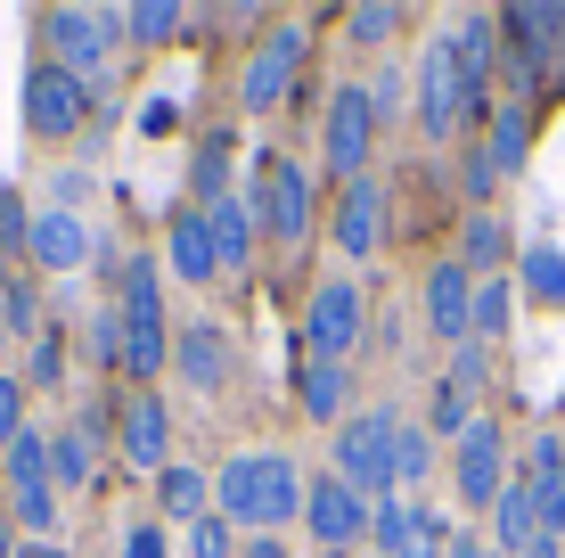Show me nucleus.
I'll return each mask as SVG.
<instances>
[{"instance_id": "obj_11", "label": "nucleus", "mask_w": 565, "mask_h": 558, "mask_svg": "<svg viewBox=\"0 0 565 558\" xmlns=\"http://www.w3.org/2000/svg\"><path fill=\"white\" fill-rule=\"evenodd\" d=\"M426 329L451 337V345H476V272L459 255L426 272Z\"/></svg>"}, {"instance_id": "obj_8", "label": "nucleus", "mask_w": 565, "mask_h": 558, "mask_svg": "<svg viewBox=\"0 0 565 558\" xmlns=\"http://www.w3.org/2000/svg\"><path fill=\"white\" fill-rule=\"evenodd\" d=\"M451 485L467 509H492L500 493H509V444H500L492 419H476V428L459 435V460H451Z\"/></svg>"}, {"instance_id": "obj_33", "label": "nucleus", "mask_w": 565, "mask_h": 558, "mask_svg": "<svg viewBox=\"0 0 565 558\" xmlns=\"http://www.w3.org/2000/svg\"><path fill=\"white\" fill-rule=\"evenodd\" d=\"M467 428H476V394L459 378H443L435 387V435H467Z\"/></svg>"}, {"instance_id": "obj_37", "label": "nucleus", "mask_w": 565, "mask_h": 558, "mask_svg": "<svg viewBox=\"0 0 565 558\" xmlns=\"http://www.w3.org/2000/svg\"><path fill=\"white\" fill-rule=\"evenodd\" d=\"M344 25H353V42H385V33L402 25V9H394V0H361V9L344 17Z\"/></svg>"}, {"instance_id": "obj_47", "label": "nucleus", "mask_w": 565, "mask_h": 558, "mask_svg": "<svg viewBox=\"0 0 565 558\" xmlns=\"http://www.w3.org/2000/svg\"><path fill=\"white\" fill-rule=\"evenodd\" d=\"M17 558H66V550H57V543H25V550H17Z\"/></svg>"}, {"instance_id": "obj_9", "label": "nucleus", "mask_w": 565, "mask_h": 558, "mask_svg": "<svg viewBox=\"0 0 565 558\" xmlns=\"http://www.w3.org/2000/svg\"><path fill=\"white\" fill-rule=\"evenodd\" d=\"M369 534H377L385 558H443V550H451V526H443L435 502H377Z\"/></svg>"}, {"instance_id": "obj_40", "label": "nucleus", "mask_w": 565, "mask_h": 558, "mask_svg": "<svg viewBox=\"0 0 565 558\" xmlns=\"http://www.w3.org/2000/svg\"><path fill=\"white\" fill-rule=\"evenodd\" d=\"M25 230H33V214L17 206V189H0V246H25Z\"/></svg>"}, {"instance_id": "obj_18", "label": "nucleus", "mask_w": 565, "mask_h": 558, "mask_svg": "<svg viewBox=\"0 0 565 558\" xmlns=\"http://www.w3.org/2000/svg\"><path fill=\"white\" fill-rule=\"evenodd\" d=\"M541 543H550V526H541V493H533V485H509V493L492 502V550L533 558Z\"/></svg>"}, {"instance_id": "obj_24", "label": "nucleus", "mask_w": 565, "mask_h": 558, "mask_svg": "<svg viewBox=\"0 0 565 558\" xmlns=\"http://www.w3.org/2000/svg\"><path fill=\"white\" fill-rule=\"evenodd\" d=\"M516 296H533V304H565V246L550 239H533L516 255Z\"/></svg>"}, {"instance_id": "obj_36", "label": "nucleus", "mask_w": 565, "mask_h": 558, "mask_svg": "<svg viewBox=\"0 0 565 558\" xmlns=\"http://www.w3.org/2000/svg\"><path fill=\"white\" fill-rule=\"evenodd\" d=\"M57 378H66V337L42 329V337H33V370H25V387H57Z\"/></svg>"}, {"instance_id": "obj_20", "label": "nucleus", "mask_w": 565, "mask_h": 558, "mask_svg": "<svg viewBox=\"0 0 565 558\" xmlns=\"http://www.w3.org/2000/svg\"><path fill=\"white\" fill-rule=\"evenodd\" d=\"M205 214V239H213V263H222V272H246V263H255V214H246V198H222V206H198Z\"/></svg>"}, {"instance_id": "obj_27", "label": "nucleus", "mask_w": 565, "mask_h": 558, "mask_svg": "<svg viewBox=\"0 0 565 558\" xmlns=\"http://www.w3.org/2000/svg\"><path fill=\"white\" fill-rule=\"evenodd\" d=\"M90 435L99 428H66V435H50V476H57V493H74L90 476Z\"/></svg>"}, {"instance_id": "obj_26", "label": "nucleus", "mask_w": 565, "mask_h": 558, "mask_svg": "<svg viewBox=\"0 0 565 558\" xmlns=\"http://www.w3.org/2000/svg\"><path fill=\"white\" fill-rule=\"evenodd\" d=\"M296 394H303L311 419H337V411H344V361H320V354H311L303 378H296Z\"/></svg>"}, {"instance_id": "obj_16", "label": "nucleus", "mask_w": 565, "mask_h": 558, "mask_svg": "<svg viewBox=\"0 0 565 558\" xmlns=\"http://www.w3.org/2000/svg\"><path fill=\"white\" fill-rule=\"evenodd\" d=\"M337 246H344L353 263H369V255L385 246V189L369 181V172H361V181H344V206H337Z\"/></svg>"}, {"instance_id": "obj_45", "label": "nucleus", "mask_w": 565, "mask_h": 558, "mask_svg": "<svg viewBox=\"0 0 565 558\" xmlns=\"http://www.w3.org/2000/svg\"><path fill=\"white\" fill-rule=\"evenodd\" d=\"M17 550H25V543H17V517L0 509V558H17Z\"/></svg>"}, {"instance_id": "obj_3", "label": "nucleus", "mask_w": 565, "mask_h": 558, "mask_svg": "<svg viewBox=\"0 0 565 558\" xmlns=\"http://www.w3.org/2000/svg\"><path fill=\"white\" fill-rule=\"evenodd\" d=\"M337 476L361 493V502H394V419L385 411H361L337 428Z\"/></svg>"}, {"instance_id": "obj_35", "label": "nucleus", "mask_w": 565, "mask_h": 558, "mask_svg": "<svg viewBox=\"0 0 565 558\" xmlns=\"http://www.w3.org/2000/svg\"><path fill=\"white\" fill-rule=\"evenodd\" d=\"M222 181H230V140H205V148H198V172H189V189H198L205 206H222Z\"/></svg>"}, {"instance_id": "obj_39", "label": "nucleus", "mask_w": 565, "mask_h": 558, "mask_svg": "<svg viewBox=\"0 0 565 558\" xmlns=\"http://www.w3.org/2000/svg\"><path fill=\"white\" fill-rule=\"evenodd\" d=\"M533 485H565V444H557V435L533 444Z\"/></svg>"}, {"instance_id": "obj_25", "label": "nucleus", "mask_w": 565, "mask_h": 558, "mask_svg": "<svg viewBox=\"0 0 565 558\" xmlns=\"http://www.w3.org/2000/svg\"><path fill=\"white\" fill-rule=\"evenodd\" d=\"M164 255H172V272H181V280H213V272H222V263H213V239H205V214H181V222H172Z\"/></svg>"}, {"instance_id": "obj_15", "label": "nucleus", "mask_w": 565, "mask_h": 558, "mask_svg": "<svg viewBox=\"0 0 565 558\" xmlns=\"http://www.w3.org/2000/svg\"><path fill=\"white\" fill-rule=\"evenodd\" d=\"M25 255L42 263V272H83L99 246H90V230L74 222L66 206H42V214H33V230H25Z\"/></svg>"}, {"instance_id": "obj_1", "label": "nucleus", "mask_w": 565, "mask_h": 558, "mask_svg": "<svg viewBox=\"0 0 565 558\" xmlns=\"http://www.w3.org/2000/svg\"><path fill=\"white\" fill-rule=\"evenodd\" d=\"M303 476H296V460L287 452H238L222 476H213V509L230 517V526H255V534H270V526H287V517L303 509Z\"/></svg>"}, {"instance_id": "obj_29", "label": "nucleus", "mask_w": 565, "mask_h": 558, "mask_svg": "<svg viewBox=\"0 0 565 558\" xmlns=\"http://www.w3.org/2000/svg\"><path fill=\"white\" fill-rule=\"evenodd\" d=\"M124 33L140 50H164L172 33H181V9H172V0H140V9H124Z\"/></svg>"}, {"instance_id": "obj_14", "label": "nucleus", "mask_w": 565, "mask_h": 558, "mask_svg": "<svg viewBox=\"0 0 565 558\" xmlns=\"http://www.w3.org/2000/svg\"><path fill=\"white\" fill-rule=\"evenodd\" d=\"M296 66H303V33L296 25H279V33H270V42L255 50V66H246V83H238V99L246 107H279L287 99V83H296Z\"/></svg>"}, {"instance_id": "obj_34", "label": "nucleus", "mask_w": 565, "mask_h": 558, "mask_svg": "<svg viewBox=\"0 0 565 558\" xmlns=\"http://www.w3.org/2000/svg\"><path fill=\"white\" fill-rule=\"evenodd\" d=\"M509 304H516V280H483V287H476V337H500V329H509Z\"/></svg>"}, {"instance_id": "obj_13", "label": "nucleus", "mask_w": 565, "mask_h": 558, "mask_svg": "<svg viewBox=\"0 0 565 558\" xmlns=\"http://www.w3.org/2000/svg\"><path fill=\"white\" fill-rule=\"evenodd\" d=\"M263 230L270 239H303L311 230V172L303 165H287V157L263 165Z\"/></svg>"}, {"instance_id": "obj_30", "label": "nucleus", "mask_w": 565, "mask_h": 558, "mask_svg": "<svg viewBox=\"0 0 565 558\" xmlns=\"http://www.w3.org/2000/svg\"><path fill=\"white\" fill-rule=\"evenodd\" d=\"M500 255H509V230H500V214H476V222H467V239H459V263H467V272H492Z\"/></svg>"}, {"instance_id": "obj_10", "label": "nucleus", "mask_w": 565, "mask_h": 558, "mask_svg": "<svg viewBox=\"0 0 565 558\" xmlns=\"http://www.w3.org/2000/svg\"><path fill=\"white\" fill-rule=\"evenodd\" d=\"M361 287H344V280H328L320 296H311V313H303V337H311V354L320 361H344L361 345Z\"/></svg>"}, {"instance_id": "obj_2", "label": "nucleus", "mask_w": 565, "mask_h": 558, "mask_svg": "<svg viewBox=\"0 0 565 558\" xmlns=\"http://www.w3.org/2000/svg\"><path fill=\"white\" fill-rule=\"evenodd\" d=\"M124 370L131 378H156L172 361V329H164V287H156V263L148 255H131L124 263Z\"/></svg>"}, {"instance_id": "obj_23", "label": "nucleus", "mask_w": 565, "mask_h": 558, "mask_svg": "<svg viewBox=\"0 0 565 558\" xmlns=\"http://www.w3.org/2000/svg\"><path fill=\"white\" fill-rule=\"evenodd\" d=\"M156 509L181 517V526L213 517V476H205V468H164V476H156Z\"/></svg>"}, {"instance_id": "obj_28", "label": "nucleus", "mask_w": 565, "mask_h": 558, "mask_svg": "<svg viewBox=\"0 0 565 558\" xmlns=\"http://www.w3.org/2000/svg\"><path fill=\"white\" fill-rule=\"evenodd\" d=\"M524 140H533V124H524V107H492V172H516L524 165Z\"/></svg>"}, {"instance_id": "obj_32", "label": "nucleus", "mask_w": 565, "mask_h": 558, "mask_svg": "<svg viewBox=\"0 0 565 558\" xmlns=\"http://www.w3.org/2000/svg\"><path fill=\"white\" fill-rule=\"evenodd\" d=\"M181 550H189V558H238V526L213 509V517H198V526H189V543H181Z\"/></svg>"}, {"instance_id": "obj_46", "label": "nucleus", "mask_w": 565, "mask_h": 558, "mask_svg": "<svg viewBox=\"0 0 565 558\" xmlns=\"http://www.w3.org/2000/svg\"><path fill=\"white\" fill-rule=\"evenodd\" d=\"M238 558H287V550H279V543H270V534H255V543H246Z\"/></svg>"}, {"instance_id": "obj_19", "label": "nucleus", "mask_w": 565, "mask_h": 558, "mask_svg": "<svg viewBox=\"0 0 565 558\" xmlns=\"http://www.w3.org/2000/svg\"><path fill=\"white\" fill-rule=\"evenodd\" d=\"M172 361H181V378H189L198 394H213V387L230 378V337L213 329V320H189V329L172 337Z\"/></svg>"}, {"instance_id": "obj_17", "label": "nucleus", "mask_w": 565, "mask_h": 558, "mask_svg": "<svg viewBox=\"0 0 565 558\" xmlns=\"http://www.w3.org/2000/svg\"><path fill=\"white\" fill-rule=\"evenodd\" d=\"M124 460H131V468H156V476L172 468V411L156 394H131V411H124Z\"/></svg>"}, {"instance_id": "obj_31", "label": "nucleus", "mask_w": 565, "mask_h": 558, "mask_svg": "<svg viewBox=\"0 0 565 558\" xmlns=\"http://www.w3.org/2000/svg\"><path fill=\"white\" fill-rule=\"evenodd\" d=\"M426 468H435V428H394V476L418 485Z\"/></svg>"}, {"instance_id": "obj_38", "label": "nucleus", "mask_w": 565, "mask_h": 558, "mask_svg": "<svg viewBox=\"0 0 565 558\" xmlns=\"http://www.w3.org/2000/svg\"><path fill=\"white\" fill-rule=\"evenodd\" d=\"M17 435H25V387H17V378H0V452H9Z\"/></svg>"}, {"instance_id": "obj_6", "label": "nucleus", "mask_w": 565, "mask_h": 558, "mask_svg": "<svg viewBox=\"0 0 565 558\" xmlns=\"http://www.w3.org/2000/svg\"><path fill=\"white\" fill-rule=\"evenodd\" d=\"M369 131H377V99H369V83H344L328 99V131H320V157H328L337 181H361L369 172Z\"/></svg>"}, {"instance_id": "obj_12", "label": "nucleus", "mask_w": 565, "mask_h": 558, "mask_svg": "<svg viewBox=\"0 0 565 558\" xmlns=\"http://www.w3.org/2000/svg\"><path fill=\"white\" fill-rule=\"evenodd\" d=\"M369 517H377V502H361L353 485H344V476H320V485L303 493V526L320 534L328 550H344V543H361L369 534Z\"/></svg>"}, {"instance_id": "obj_44", "label": "nucleus", "mask_w": 565, "mask_h": 558, "mask_svg": "<svg viewBox=\"0 0 565 558\" xmlns=\"http://www.w3.org/2000/svg\"><path fill=\"white\" fill-rule=\"evenodd\" d=\"M443 558H500L492 543H467V534H451V550H443Z\"/></svg>"}, {"instance_id": "obj_49", "label": "nucleus", "mask_w": 565, "mask_h": 558, "mask_svg": "<svg viewBox=\"0 0 565 558\" xmlns=\"http://www.w3.org/2000/svg\"><path fill=\"white\" fill-rule=\"evenodd\" d=\"M0 296H9V287H0ZM0 329H9V320H0Z\"/></svg>"}, {"instance_id": "obj_43", "label": "nucleus", "mask_w": 565, "mask_h": 558, "mask_svg": "<svg viewBox=\"0 0 565 558\" xmlns=\"http://www.w3.org/2000/svg\"><path fill=\"white\" fill-rule=\"evenodd\" d=\"M369 99H377V115H394V107H402V74H394V66H385V74H377V83H369Z\"/></svg>"}, {"instance_id": "obj_41", "label": "nucleus", "mask_w": 565, "mask_h": 558, "mask_svg": "<svg viewBox=\"0 0 565 558\" xmlns=\"http://www.w3.org/2000/svg\"><path fill=\"white\" fill-rule=\"evenodd\" d=\"M172 124H181V99H172V91H164V99H148V107H140V131H148V140H164Z\"/></svg>"}, {"instance_id": "obj_48", "label": "nucleus", "mask_w": 565, "mask_h": 558, "mask_svg": "<svg viewBox=\"0 0 565 558\" xmlns=\"http://www.w3.org/2000/svg\"><path fill=\"white\" fill-rule=\"evenodd\" d=\"M557 74H565V9H557Z\"/></svg>"}, {"instance_id": "obj_5", "label": "nucleus", "mask_w": 565, "mask_h": 558, "mask_svg": "<svg viewBox=\"0 0 565 558\" xmlns=\"http://www.w3.org/2000/svg\"><path fill=\"white\" fill-rule=\"evenodd\" d=\"M476 107H483V99L467 91L459 57H451V33H443V42H426V57H418V124L435 131V140H451Z\"/></svg>"}, {"instance_id": "obj_7", "label": "nucleus", "mask_w": 565, "mask_h": 558, "mask_svg": "<svg viewBox=\"0 0 565 558\" xmlns=\"http://www.w3.org/2000/svg\"><path fill=\"white\" fill-rule=\"evenodd\" d=\"M83 115H90V83H74L66 66H33V83H25V131L33 140H74Z\"/></svg>"}, {"instance_id": "obj_4", "label": "nucleus", "mask_w": 565, "mask_h": 558, "mask_svg": "<svg viewBox=\"0 0 565 558\" xmlns=\"http://www.w3.org/2000/svg\"><path fill=\"white\" fill-rule=\"evenodd\" d=\"M42 33H50V50H57L50 66H66L74 83H99L115 33H124V17H115V9H50V17H42Z\"/></svg>"}, {"instance_id": "obj_21", "label": "nucleus", "mask_w": 565, "mask_h": 558, "mask_svg": "<svg viewBox=\"0 0 565 558\" xmlns=\"http://www.w3.org/2000/svg\"><path fill=\"white\" fill-rule=\"evenodd\" d=\"M500 17H483V9H467L459 25H451V57H459V74H467V91L483 99V83H492V57H500Z\"/></svg>"}, {"instance_id": "obj_22", "label": "nucleus", "mask_w": 565, "mask_h": 558, "mask_svg": "<svg viewBox=\"0 0 565 558\" xmlns=\"http://www.w3.org/2000/svg\"><path fill=\"white\" fill-rule=\"evenodd\" d=\"M500 33H509L516 66H524V74H541V66H550V50H557V9H533V0H524V9L500 17Z\"/></svg>"}, {"instance_id": "obj_42", "label": "nucleus", "mask_w": 565, "mask_h": 558, "mask_svg": "<svg viewBox=\"0 0 565 558\" xmlns=\"http://www.w3.org/2000/svg\"><path fill=\"white\" fill-rule=\"evenodd\" d=\"M172 543H164V526H131L124 534V558H164Z\"/></svg>"}]
</instances>
